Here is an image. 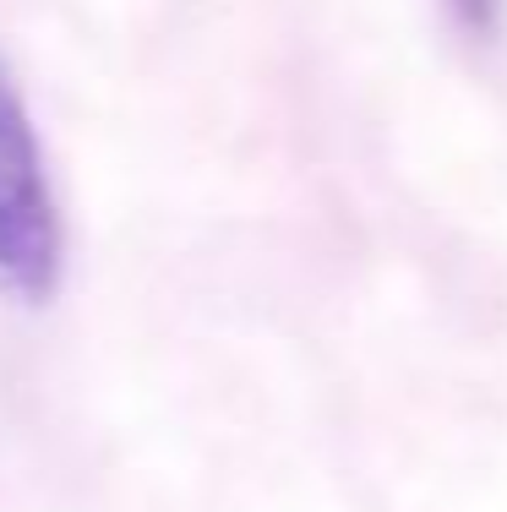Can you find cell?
Returning <instances> with one entry per match:
<instances>
[{"label": "cell", "instance_id": "7a4b0ae2", "mask_svg": "<svg viewBox=\"0 0 507 512\" xmlns=\"http://www.w3.org/2000/svg\"><path fill=\"white\" fill-rule=\"evenodd\" d=\"M448 11L475 44H491L502 33V0H448Z\"/></svg>", "mask_w": 507, "mask_h": 512}, {"label": "cell", "instance_id": "6da1fadb", "mask_svg": "<svg viewBox=\"0 0 507 512\" xmlns=\"http://www.w3.org/2000/svg\"><path fill=\"white\" fill-rule=\"evenodd\" d=\"M66 273V229L33 115L11 66L0 60V295L17 306H50Z\"/></svg>", "mask_w": 507, "mask_h": 512}]
</instances>
